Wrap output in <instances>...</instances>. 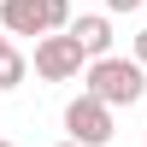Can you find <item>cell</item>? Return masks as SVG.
<instances>
[{"instance_id": "9c48e42d", "label": "cell", "mask_w": 147, "mask_h": 147, "mask_svg": "<svg viewBox=\"0 0 147 147\" xmlns=\"http://www.w3.org/2000/svg\"><path fill=\"white\" fill-rule=\"evenodd\" d=\"M6 47H12V35H6V30H0V53H6Z\"/></svg>"}, {"instance_id": "6da1fadb", "label": "cell", "mask_w": 147, "mask_h": 147, "mask_svg": "<svg viewBox=\"0 0 147 147\" xmlns=\"http://www.w3.org/2000/svg\"><path fill=\"white\" fill-rule=\"evenodd\" d=\"M82 82H88V94H100L106 106H136L147 94V65L141 59H88V71H82Z\"/></svg>"}, {"instance_id": "30bf717a", "label": "cell", "mask_w": 147, "mask_h": 147, "mask_svg": "<svg viewBox=\"0 0 147 147\" xmlns=\"http://www.w3.org/2000/svg\"><path fill=\"white\" fill-rule=\"evenodd\" d=\"M59 147H82V141H59Z\"/></svg>"}, {"instance_id": "5b68a950", "label": "cell", "mask_w": 147, "mask_h": 147, "mask_svg": "<svg viewBox=\"0 0 147 147\" xmlns=\"http://www.w3.org/2000/svg\"><path fill=\"white\" fill-rule=\"evenodd\" d=\"M71 35L82 41L88 59H106V53H112V24H106V18H71Z\"/></svg>"}, {"instance_id": "7a4b0ae2", "label": "cell", "mask_w": 147, "mask_h": 147, "mask_svg": "<svg viewBox=\"0 0 147 147\" xmlns=\"http://www.w3.org/2000/svg\"><path fill=\"white\" fill-rule=\"evenodd\" d=\"M82 41L71 30H53V35H41V41H35V77H47V82H71L82 71Z\"/></svg>"}, {"instance_id": "8992f818", "label": "cell", "mask_w": 147, "mask_h": 147, "mask_svg": "<svg viewBox=\"0 0 147 147\" xmlns=\"http://www.w3.org/2000/svg\"><path fill=\"white\" fill-rule=\"evenodd\" d=\"M41 24H47V35L71 30V0H41Z\"/></svg>"}, {"instance_id": "277c9868", "label": "cell", "mask_w": 147, "mask_h": 147, "mask_svg": "<svg viewBox=\"0 0 147 147\" xmlns=\"http://www.w3.org/2000/svg\"><path fill=\"white\" fill-rule=\"evenodd\" d=\"M0 30L6 35H47L41 0H0Z\"/></svg>"}, {"instance_id": "ba28073f", "label": "cell", "mask_w": 147, "mask_h": 147, "mask_svg": "<svg viewBox=\"0 0 147 147\" xmlns=\"http://www.w3.org/2000/svg\"><path fill=\"white\" fill-rule=\"evenodd\" d=\"M129 47H136V59L147 65V30H141V35H136V41H129Z\"/></svg>"}, {"instance_id": "3957f363", "label": "cell", "mask_w": 147, "mask_h": 147, "mask_svg": "<svg viewBox=\"0 0 147 147\" xmlns=\"http://www.w3.org/2000/svg\"><path fill=\"white\" fill-rule=\"evenodd\" d=\"M65 129H71V141H82V147H106L112 141V106L82 88L77 100L65 106Z\"/></svg>"}, {"instance_id": "52a82bcc", "label": "cell", "mask_w": 147, "mask_h": 147, "mask_svg": "<svg viewBox=\"0 0 147 147\" xmlns=\"http://www.w3.org/2000/svg\"><path fill=\"white\" fill-rule=\"evenodd\" d=\"M112 12H136V6H147V0H106Z\"/></svg>"}, {"instance_id": "8fae6325", "label": "cell", "mask_w": 147, "mask_h": 147, "mask_svg": "<svg viewBox=\"0 0 147 147\" xmlns=\"http://www.w3.org/2000/svg\"><path fill=\"white\" fill-rule=\"evenodd\" d=\"M0 147H12V141H0Z\"/></svg>"}]
</instances>
